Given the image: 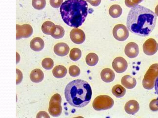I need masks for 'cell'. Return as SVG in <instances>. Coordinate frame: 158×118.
<instances>
[{
	"mask_svg": "<svg viewBox=\"0 0 158 118\" xmlns=\"http://www.w3.org/2000/svg\"><path fill=\"white\" fill-rule=\"evenodd\" d=\"M155 12L156 15L158 16V4L156 6L155 8Z\"/></svg>",
	"mask_w": 158,
	"mask_h": 118,
	"instance_id": "obj_36",
	"label": "cell"
},
{
	"mask_svg": "<svg viewBox=\"0 0 158 118\" xmlns=\"http://www.w3.org/2000/svg\"><path fill=\"white\" fill-rule=\"evenodd\" d=\"M16 40L22 38H27L32 34L33 30L32 26L29 24H24L22 25L16 24Z\"/></svg>",
	"mask_w": 158,
	"mask_h": 118,
	"instance_id": "obj_8",
	"label": "cell"
},
{
	"mask_svg": "<svg viewBox=\"0 0 158 118\" xmlns=\"http://www.w3.org/2000/svg\"><path fill=\"white\" fill-rule=\"evenodd\" d=\"M69 73L70 75L73 77L78 76L80 73V70L79 68L76 65L71 66L69 68Z\"/></svg>",
	"mask_w": 158,
	"mask_h": 118,
	"instance_id": "obj_28",
	"label": "cell"
},
{
	"mask_svg": "<svg viewBox=\"0 0 158 118\" xmlns=\"http://www.w3.org/2000/svg\"><path fill=\"white\" fill-rule=\"evenodd\" d=\"M126 89L120 85H116L112 88V92L116 97L120 98L123 96L126 93Z\"/></svg>",
	"mask_w": 158,
	"mask_h": 118,
	"instance_id": "obj_23",
	"label": "cell"
},
{
	"mask_svg": "<svg viewBox=\"0 0 158 118\" xmlns=\"http://www.w3.org/2000/svg\"><path fill=\"white\" fill-rule=\"evenodd\" d=\"M32 4L35 9L41 10L44 9L46 6V0H32Z\"/></svg>",
	"mask_w": 158,
	"mask_h": 118,
	"instance_id": "obj_26",
	"label": "cell"
},
{
	"mask_svg": "<svg viewBox=\"0 0 158 118\" xmlns=\"http://www.w3.org/2000/svg\"><path fill=\"white\" fill-rule=\"evenodd\" d=\"M61 97L60 95L56 93L52 96L49 102L48 112L53 116H60L62 112V107L61 106Z\"/></svg>",
	"mask_w": 158,
	"mask_h": 118,
	"instance_id": "obj_6",
	"label": "cell"
},
{
	"mask_svg": "<svg viewBox=\"0 0 158 118\" xmlns=\"http://www.w3.org/2000/svg\"><path fill=\"white\" fill-rule=\"evenodd\" d=\"M158 77V64H154L149 67L144 75L142 82L143 87L147 89H152Z\"/></svg>",
	"mask_w": 158,
	"mask_h": 118,
	"instance_id": "obj_4",
	"label": "cell"
},
{
	"mask_svg": "<svg viewBox=\"0 0 158 118\" xmlns=\"http://www.w3.org/2000/svg\"><path fill=\"white\" fill-rule=\"evenodd\" d=\"M115 76L114 72L109 68L104 69L101 73V79L106 82H112L114 80Z\"/></svg>",
	"mask_w": 158,
	"mask_h": 118,
	"instance_id": "obj_17",
	"label": "cell"
},
{
	"mask_svg": "<svg viewBox=\"0 0 158 118\" xmlns=\"http://www.w3.org/2000/svg\"><path fill=\"white\" fill-rule=\"evenodd\" d=\"M36 117H50L46 112L41 111L38 113Z\"/></svg>",
	"mask_w": 158,
	"mask_h": 118,
	"instance_id": "obj_34",
	"label": "cell"
},
{
	"mask_svg": "<svg viewBox=\"0 0 158 118\" xmlns=\"http://www.w3.org/2000/svg\"></svg>",
	"mask_w": 158,
	"mask_h": 118,
	"instance_id": "obj_37",
	"label": "cell"
},
{
	"mask_svg": "<svg viewBox=\"0 0 158 118\" xmlns=\"http://www.w3.org/2000/svg\"><path fill=\"white\" fill-rule=\"evenodd\" d=\"M144 53L148 55L155 54L158 49V44L156 41L152 38L147 39L143 45Z\"/></svg>",
	"mask_w": 158,
	"mask_h": 118,
	"instance_id": "obj_9",
	"label": "cell"
},
{
	"mask_svg": "<svg viewBox=\"0 0 158 118\" xmlns=\"http://www.w3.org/2000/svg\"><path fill=\"white\" fill-rule=\"evenodd\" d=\"M69 48L68 45L64 42H59L56 44L54 47V51L58 56L63 57L69 53Z\"/></svg>",
	"mask_w": 158,
	"mask_h": 118,
	"instance_id": "obj_13",
	"label": "cell"
},
{
	"mask_svg": "<svg viewBox=\"0 0 158 118\" xmlns=\"http://www.w3.org/2000/svg\"><path fill=\"white\" fill-rule=\"evenodd\" d=\"M143 0H125L126 5L128 7H133L141 2Z\"/></svg>",
	"mask_w": 158,
	"mask_h": 118,
	"instance_id": "obj_29",
	"label": "cell"
},
{
	"mask_svg": "<svg viewBox=\"0 0 158 118\" xmlns=\"http://www.w3.org/2000/svg\"><path fill=\"white\" fill-rule=\"evenodd\" d=\"M92 91L90 85L86 81L75 80L66 85L64 90L66 100L71 106L81 108L86 106L90 101Z\"/></svg>",
	"mask_w": 158,
	"mask_h": 118,
	"instance_id": "obj_3",
	"label": "cell"
},
{
	"mask_svg": "<svg viewBox=\"0 0 158 118\" xmlns=\"http://www.w3.org/2000/svg\"><path fill=\"white\" fill-rule=\"evenodd\" d=\"M155 85V91L157 94L158 95V77L156 80Z\"/></svg>",
	"mask_w": 158,
	"mask_h": 118,
	"instance_id": "obj_35",
	"label": "cell"
},
{
	"mask_svg": "<svg viewBox=\"0 0 158 118\" xmlns=\"http://www.w3.org/2000/svg\"><path fill=\"white\" fill-rule=\"evenodd\" d=\"M81 56V52L80 49L78 48H74L70 51L69 57L70 59L74 61L78 60Z\"/></svg>",
	"mask_w": 158,
	"mask_h": 118,
	"instance_id": "obj_25",
	"label": "cell"
},
{
	"mask_svg": "<svg viewBox=\"0 0 158 118\" xmlns=\"http://www.w3.org/2000/svg\"><path fill=\"white\" fill-rule=\"evenodd\" d=\"M113 34L114 38L120 41L126 40L129 35V31L127 27L122 24L115 25L113 30Z\"/></svg>",
	"mask_w": 158,
	"mask_h": 118,
	"instance_id": "obj_7",
	"label": "cell"
},
{
	"mask_svg": "<svg viewBox=\"0 0 158 118\" xmlns=\"http://www.w3.org/2000/svg\"><path fill=\"white\" fill-rule=\"evenodd\" d=\"M44 77L43 71L39 69L32 70L30 75L31 81L35 83H39L42 81Z\"/></svg>",
	"mask_w": 158,
	"mask_h": 118,
	"instance_id": "obj_18",
	"label": "cell"
},
{
	"mask_svg": "<svg viewBox=\"0 0 158 118\" xmlns=\"http://www.w3.org/2000/svg\"><path fill=\"white\" fill-rule=\"evenodd\" d=\"M65 31L61 26L56 25L51 35L55 39L62 38L64 35Z\"/></svg>",
	"mask_w": 158,
	"mask_h": 118,
	"instance_id": "obj_22",
	"label": "cell"
},
{
	"mask_svg": "<svg viewBox=\"0 0 158 118\" xmlns=\"http://www.w3.org/2000/svg\"><path fill=\"white\" fill-rule=\"evenodd\" d=\"M122 84L128 89H132L134 88L136 85L135 78L130 75L124 76L121 80Z\"/></svg>",
	"mask_w": 158,
	"mask_h": 118,
	"instance_id": "obj_16",
	"label": "cell"
},
{
	"mask_svg": "<svg viewBox=\"0 0 158 118\" xmlns=\"http://www.w3.org/2000/svg\"><path fill=\"white\" fill-rule=\"evenodd\" d=\"M42 67L47 70L52 69L54 65V62L52 59L50 58H46L42 61Z\"/></svg>",
	"mask_w": 158,
	"mask_h": 118,
	"instance_id": "obj_27",
	"label": "cell"
},
{
	"mask_svg": "<svg viewBox=\"0 0 158 118\" xmlns=\"http://www.w3.org/2000/svg\"><path fill=\"white\" fill-rule=\"evenodd\" d=\"M109 12L110 15L113 18H117L119 17L122 13V9L118 5H113L109 8Z\"/></svg>",
	"mask_w": 158,
	"mask_h": 118,
	"instance_id": "obj_20",
	"label": "cell"
},
{
	"mask_svg": "<svg viewBox=\"0 0 158 118\" xmlns=\"http://www.w3.org/2000/svg\"><path fill=\"white\" fill-rule=\"evenodd\" d=\"M156 19V15L152 11L138 5L130 10L127 26L131 32L140 36H147L154 29Z\"/></svg>",
	"mask_w": 158,
	"mask_h": 118,
	"instance_id": "obj_1",
	"label": "cell"
},
{
	"mask_svg": "<svg viewBox=\"0 0 158 118\" xmlns=\"http://www.w3.org/2000/svg\"><path fill=\"white\" fill-rule=\"evenodd\" d=\"M114 104L113 99L107 95L97 96L93 103V107L97 111L105 110L111 108Z\"/></svg>",
	"mask_w": 158,
	"mask_h": 118,
	"instance_id": "obj_5",
	"label": "cell"
},
{
	"mask_svg": "<svg viewBox=\"0 0 158 118\" xmlns=\"http://www.w3.org/2000/svg\"><path fill=\"white\" fill-rule=\"evenodd\" d=\"M113 68L117 73H122L125 71L127 68V63L123 57H119L115 58L112 63Z\"/></svg>",
	"mask_w": 158,
	"mask_h": 118,
	"instance_id": "obj_11",
	"label": "cell"
},
{
	"mask_svg": "<svg viewBox=\"0 0 158 118\" xmlns=\"http://www.w3.org/2000/svg\"><path fill=\"white\" fill-rule=\"evenodd\" d=\"M91 5L94 6H98L101 3V0H85Z\"/></svg>",
	"mask_w": 158,
	"mask_h": 118,
	"instance_id": "obj_33",
	"label": "cell"
},
{
	"mask_svg": "<svg viewBox=\"0 0 158 118\" xmlns=\"http://www.w3.org/2000/svg\"><path fill=\"white\" fill-rule=\"evenodd\" d=\"M70 37L73 43L78 44L83 43L85 38L84 32L78 28L73 29L70 32Z\"/></svg>",
	"mask_w": 158,
	"mask_h": 118,
	"instance_id": "obj_10",
	"label": "cell"
},
{
	"mask_svg": "<svg viewBox=\"0 0 158 118\" xmlns=\"http://www.w3.org/2000/svg\"><path fill=\"white\" fill-rule=\"evenodd\" d=\"M85 61L88 65L91 66H94L98 63V57L95 53H90L86 57Z\"/></svg>",
	"mask_w": 158,
	"mask_h": 118,
	"instance_id": "obj_24",
	"label": "cell"
},
{
	"mask_svg": "<svg viewBox=\"0 0 158 118\" xmlns=\"http://www.w3.org/2000/svg\"><path fill=\"white\" fill-rule=\"evenodd\" d=\"M55 26V24L52 22L46 21L43 23L42 26V30L44 34L51 35Z\"/></svg>",
	"mask_w": 158,
	"mask_h": 118,
	"instance_id": "obj_21",
	"label": "cell"
},
{
	"mask_svg": "<svg viewBox=\"0 0 158 118\" xmlns=\"http://www.w3.org/2000/svg\"><path fill=\"white\" fill-rule=\"evenodd\" d=\"M67 71V69L64 66L62 65H58L53 69L52 74L55 77L61 78L65 76Z\"/></svg>",
	"mask_w": 158,
	"mask_h": 118,
	"instance_id": "obj_19",
	"label": "cell"
},
{
	"mask_svg": "<svg viewBox=\"0 0 158 118\" xmlns=\"http://www.w3.org/2000/svg\"><path fill=\"white\" fill-rule=\"evenodd\" d=\"M63 2V0H50V3L53 8H58Z\"/></svg>",
	"mask_w": 158,
	"mask_h": 118,
	"instance_id": "obj_31",
	"label": "cell"
},
{
	"mask_svg": "<svg viewBox=\"0 0 158 118\" xmlns=\"http://www.w3.org/2000/svg\"><path fill=\"white\" fill-rule=\"evenodd\" d=\"M88 6L84 0H67L61 4L60 11L62 19L68 25L74 28L81 26L88 14Z\"/></svg>",
	"mask_w": 158,
	"mask_h": 118,
	"instance_id": "obj_2",
	"label": "cell"
},
{
	"mask_svg": "<svg viewBox=\"0 0 158 118\" xmlns=\"http://www.w3.org/2000/svg\"><path fill=\"white\" fill-rule=\"evenodd\" d=\"M149 108L152 111L158 110V99H154L152 100L149 104Z\"/></svg>",
	"mask_w": 158,
	"mask_h": 118,
	"instance_id": "obj_30",
	"label": "cell"
},
{
	"mask_svg": "<svg viewBox=\"0 0 158 118\" xmlns=\"http://www.w3.org/2000/svg\"><path fill=\"white\" fill-rule=\"evenodd\" d=\"M16 85L20 83L23 79V74L21 72L19 69H16Z\"/></svg>",
	"mask_w": 158,
	"mask_h": 118,
	"instance_id": "obj_32",
	"label": "cell"
},
{
	"mask_svg": "<svg viewBox=\"0 0 158 118\" xmlns=\"http://www.w3.org/2000/svg\"><path fill=\"white\" fill-rule=\"evenodd\" d=\"M124 109L128 114L133 115L137 113L139 109L138 103L135 100H129L125 104Z\"/></svg>",
	"mask_w": 158,
	"mask_h": 118,
	"instance_id": "obj_14",
	"label": "cell"
},
{
	"mask_svg": "<svg viewBox=\"0 0 158 118\" xmlns=\"http://www.w3.org/2000/svg\"><path fill=\"white\" fill-rule=\"evenodd\" d=\"M124 51L125 54L128 57L134 58L138 55L139 52V48L135 43L130 42L126 45Z\"/></svg>",
	"mask_w": 158,
	"mask_h": 118,
	"instance_id": "obj_12",
	"label": "cell"
},
{
	"mask_svg": "<svg viewBox=\"0 0 158 118\" xmlns=\"http://www.w3.org/2000/svg\"><path fill=\"white\" fill-rule=\"evenodd\" d=\"M30 45L31 48L33 50L40 51L44 48V43L41 38L36 37L34 38L31 41Z\"/></svg>",
	"mask_w": 158,
	"mask_h": 118,
	"instance_id": "obj_15",
	"label": "cell"
}]
</instances>
